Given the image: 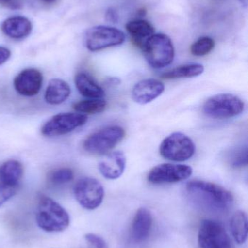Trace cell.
I'll return each mask as SVG.
<instances>
[{
	"mask_svg": "<svg viewBox=\"0 0 248 248\" xmlns=\"http://www.w3.org/2000/svg\"><path fill=\"white\" fill-rule=\"evenodd\" d=\"M71 88L64 80L53 78L49 81L45 93V100L48 104L58 106L69 97Z\"/></svg>",
	"mask_w": 248,
	"mask_h": 248,
	"instance_id": "17",
	"label": "cell"
},
{
	"mask_svg": "<svg viewBox=\"0 0 248 248\" xmlns=\"http://www.w3.org/2000/svg\"><path fill=\"white\" fill-rule=\"evenodd\" d=\"M42 1L45 3H48V4H50V3L55 2L56 0H42Z\"/></svg>",
	"mask_w": 248,
	"mask_h": 248,
	"instance_id": "32",
	"label": "cell"
},
{
	"mask_svg": "<svg viewBox=\"0 0 248 248\" xmlns=\"http://www.w3.org/2000/svg\"><path fill=\"white\" fill-rule=\"evenodd\" d=\"M106 106L107 103L103 99H89L76 103L73 107L76 111L87 116L104 111Z\"/></svg>",
	"mask_w": 248,
	"mask_h": 248,
	"instance_id": "23",
	"label": "cell"
},
{
	"mask_svg": "<svg viewBox=\"0 0 248 248\" xmlns=\"http://www.w3.org/2000/svg\"><path fill=\"white\" fill-rule=\"evenodd\" d=\"M160 153L167 160L185 161L195 155V143L192 139L183 133H173L166 137L160 144Z\"/></svg>",
	"mask_w": 248,
	"mask_h": 248,
	"instance_id": "6",
	"label": "cell"
},
{
	"mask_svg": "<svg viewBox=\"0 0 248 248\" xmlns=\"http://www.w3.org/2000/svg\"><path fill=\"white\" fill-rule=\"evenodd\" d=\"M199 248H231V240L222 224L213 220L201 223L198 232Z\"/></svg>",
	"mask_w": 248,
	"mask_h": 248,
	"instance_id": "10",
	"label": "cell"
},
{
	"mask_svg": "<svg viewBox=\"0 0 248 248\" xmlns=\"http://www.w3.org/2000/svg\"><path fill=\"white\" fill-rule=\"evenodd\" d=\"M229 161L233 168L244 167L248 164V147H242L231 152L229 157Z\"/></svg>",
	"mask_w": 248,
	"mask_h": 248,
	"instance_id": "26",
	"label": "cell"
},
{
	"mask_svg": "<svg viewBox=\"0 0 248 248\" xmlns=\"http://www.w3.org/2000/svg\"><path fill=\"white\" fill-rule=\"evenodd\" d=\"M105 18H106V21L109 22V23H116L119 19V16H118L117 12L115 9L110 7L106 10Z\"/></svg>",
	"mask_w": 248,
	"mask_h": 248,
	"instance_id": "30",
	"label": "cell"
},
{
	"mask_svg": "<svg viewBox=\"0 0 248 248\" xmlns=\"http://www.w3.org/2000/svg\"><path fill=\"white\" fill-rule=\"evenodd\" d=\"M0 6L10 10H20L23 7V0H0Z\"/></svg>",
	"mask_w": 248,
	"mask_h": 248,
	"instance_id": "29",
	"label": "cell"
},
{
	"mask_svg": "<svg viewBox=\"0 0 248 248\" xmlns=\"http://www.w3.org/2000/svg\"><path fill=\"white\" fill-rule=\"evenodd\" d=\"M245 103L240 97L231 94H219L208 99L203 106V112L208 117L225 119L241 114Z\"/></svg>",
	"mask_w": 248,
	"mask_h": 248,
	"instance_id": "5",
	"label": "cell"
},
{
	"mask_svg": "<svg viewBox=\"0 0 248 248\" xmlns=\"http://www.w3.org/2000/svg\"><path fill=\"white\" fill-rule=\"evenodd\" d=\"M23 175V165L16 160H9L0 166V180L19 186Z\"/></svg>",
	"mask_w": 248,
	"mask_h": 248,
	"instance_id": "20",
	"label": "cell"
},
{
	"mask_svg": "<svg viewBox=\"0 0 248 248\" xmlns=\"http://www.w3.org/2000/svg\"><path fill=\"white\" fill-rule=\"evenodd\" d=\"M11 56L10 49L4 46H0V66L5 63Z\"/></svg>",
	"mask_w": 248,
	"mask_h": 248,
	"instance_id": "31",
	"label": "cell"
},
{
	"mask_svg": "<svg viewBox=\"0 0 248 248\" xmlns=\"http://www.w3.org/2000/svg\"><path fill=\"white\" fill-rule=\"evenodd\" d=\"M32 22L24 16H13L1 23V30L4 34L13 39H23L32 33Z\"/></svg>",
	"mask_w": 248,
	"mask_h": 248,
	"instance_id": "15",
	"label": "cell"
},
{
	"mask_svg": "<svg viewBox=\"0 0 248 248\" xmlns=\"http://www.w3.org/2000/svg\"><path fill=\"white\" fill-rule=\"evenodd\" d=\"M74 195L83 208L93 211L101 205L104 198V189L97 179L83 177L76 182Z\"/></svg>",
	"mask_w": 248,
	"mask_h": 248,
	"instance_id": "8",
	"label": "cell"
},
{
	"mask_svg": "<svg viewBox=\"0 0 248 248\" xmlns=\"http://www.w3.org/2000/svg\"><path fill=\"white\" fill-rule=\"evenodd\" d=\"M165 85L155 78H147L137 83L132 90V98L140 105H147L160 97Z\"/></svg>",
	"mask_w": 248,
	"mask_h": 248,
	"instance_id": "13",
	"label": "cell"
},
{
	"mask_svg": "<svg viewBox=\"0 0 248 248\" xmlns=\"http://www.w3.org/2000/svg\"><path fill=\"white\" fill-rule=\"evenodd\" d=\"M84 238L94 248H108L107 243L100 236L89 233L84 236Z\"/></svg>",
	"mask_w": 248,
	"mask_h": 248,
	"instance_id": "28",
	"label": "cell"
},
{
	"mask_svg": "<svg viewBox=\"0 0 248 248\" xmlns=\"http://www.w3.org/2000/svg\"><path fill=\"white\" fill-rule=\"evenodd\" d=\"M215 46V42L209 36H202L191 46V53L195 56L202 57L209 54Z\"/></svg>",
	"mask_w": 248,
	"mask_h": 248,
	"instance_id": "24",
	"label": "cell"
},
{
	"mask_svg": "<svg viewBox=\"0 0 248 248\" xmlns=\"http://www.w3.org/2000/svg\"><path fill=\"white\" fill-rule=\"evenodd\" d=\"M43 76L39 70L27 68L19 73L14 79L16 91L24 97L36 95L42 88Z\"/></svg>",
	"mask_w": 248,
	"mask_h": 248,
	"instance_id": "12",
	"label": "cell"
},
{
	"mask_svg": "<svg viewBox=\"0 0 248 248\" xmlns=\"http://www.w3.org/2000/svg\"><path fill=\"white\" fill-rule=\"evenodd\" d=\"M18 187L0 180V207L16 195Z\"/></svg>",
	"mask_w": 248,
	"mask_h": 248,
	"instance_id": "27",
	"label": "cell"
},
{
	"mask_svg": "<svg viewBox=\"0 0 248 248\" xmlns=\"http://www.w3.org/2000/svg\"><path fill=\"white\" fill-rule=\"evenodd\" d=\"M153 218L151 213L145 208L138 210L134 217L131 228V237L135 243H141L145 241L151 232Z\"/></svg>",
	"mask_w": 248,
	"mask_h": 248,
	"instance_id": "16",
	"label": "cell"
},
{
	"mask_svg": "<svg viewBox=\"0 0 248 248\" xmlns=\"http://www.w3.org/2000/svg\"><path fill=\"white\" fill-rule=\"evenodd\" d=\"M193 173L191 166L173 163H163L153 168L148 175V181L154 185L171 184L189 179Z\"/></svg>",
	"mask_w": 248,
	"mask_h": 248,
	"instance_id": "11",
	"label": "cell"
},
{
	"mask_svg": "<svg viewBox=\"0 0 248 248\" xmlns=\"http://www.w3.org/2000/svg\"><path fill=\"white\" fill-rule=\"evenodd\" d=\"M230 230L236 243L244 244L248 239V217L243 211L234 213L230 220Z\"/></svg>",
	"mask_w": 248,
	"mask_h": 248,
	"instance_id": "21",
	"label": "cell"
},
{
	"mask_svg": "<svg viewBox=\"0 0 248 248\" xmlns=\"http://www.w3.org/2000/svg\"><path fill=\"white\" fill-rule=\"evenodd\" d=\"M125 40L124 32L112 26H94L87 30L85 34V46L90 52L118 46Z\"/></svg>",
	"mask_w": 248,
	"mask_h": 248,
	"instance_id": "7",
	"label": "cell"
},
{
	"mask_svg": "<svg viewBox=\"0 0 248 248\" xmlns=\"http://www.w3.org/2000/svg\"><path fill=\"white\" fill-rule=\"evenodd\" d=\"M125 28L134 42L141 47L146 39L154 33V26L149 22L142 19L128 22Z\"/></svg>",
	"mask_w": 248,
	"mask_h": 248,
	"instance_id": "19",
	"label": "cell"
},
{
	"mask_svg": "<svg viewBox=\"0 0 248 248\" xmlns=\"http://www.w3.org/2000/svg\"><path fill=\"white\" fill-rule=\"evenodd\" d=\"M126 166V157L122 152L115 151L106 156L99 163V169L103 177L107 179H118L123 174Z\"/></svg>",
	"mask_w": 248,
	"mask_h": 248,
	"instance_id": "14",
	"label": "cell"
},
{
	"mask_svg": "<svg viewBox=\"0 0 248 248\" xmlns=\"http://www.w3.org/2000/svg\"><path fill=\"white\" fill-rule=\"evenodd\" d=\"M204 66L201 64L192 63L176 67L162 75L165 79H177L182 78H192L200 76L204 72Z\"/></svg>",
	"mask_w": 248,
	"mask_h": 248,
	"instance_id": "22",
	"label": "cell"
},
{
	"mask_svg": "<svg viewBox=\"0 0 248 248\" xmlns=\"http://www.w3.org/2000/svg\"><path fill=\"white\" fill-rule=\"evenodd\" d=\"M35 218L38 227L48 232L64 231L70 224L67 211L59 203L47 196L39 198Z\"/></svg>",
	"mask_w": 248,
	"mask_h": 248,
	"instance_id": "2",
	"label": "cell"
},
{
	"mask_svg": "<svg viewBox=\"0 0 248 248\" xmlns=\"http://www.w3.org/2000/svg\"><path fill=\"white\" fill-rule=\"evenodd\" d=\"M79 93L89 99H100L105 96L104 90L86 73H78L74 78Z\"/></svg>",
	"mask_w": 248,
	"mask_h": 248,
	"instance_id": "18",
	"label": "cell"
},
{
	"mask_svg": "<svg viewBox=\"0 0 248 248\" xmlns=\"http://www.w3.org/2000/svg\"><path fill=\"white\" fill-rule=\"evenodd\" d=\"M186 191L194 202L213 211H226L234 202L230 191L211 182L191 181L186 185Z\"/></svg>",
	"mask_w": 248,
	"mask_h": 248,
	"instance_id": "1",
	"label": "cell"
},
{
	"mask_svg": "<svg viewBox=\"0 0 248 248\" xmlns=\"http://www.w3.org/2000/svg\"><path fill=\"white\" fill-rule=\"evenodd\" d=\"M74 179V172L68 168H61L51 172L49 180L54 185H61L68 183Z\"/></svg>",
	"mask_w": 248,
	"mask_h": 248,
	"instance_id": "25",
	"label": "cell"
},
{
	"mask_svg": "<svg viewBox=\"0 0 248 248\" xmlns=\"http://www.w3.org/2000/svg\"><path fill=\"white\" fill-rule=\"evenodd\" d=\"M87 122V116L80 113H59L44 124L41 132L45 137L65 135L83 126Z\"/></svg>",
	"mask_w": 248,
	"mask_h": 248,
	"instance_id": "9",
	"label": "cell"
},
{
	"mask_svg": "<svg viewBox=\"0 0 248 248\" xmlns=\"http://www.w3.org/2000/svg\"><path fill=\"white\" fill-rule=\"evenodd\" d=\"M125 136V130L119 125L105 127L89 135L83 143V147L91 154H106L121 142Z\"/></svg>",
	"mask_w": 248,
	"mask_h": 248,
	"instance_id": "4",
	"label": "cell"
},
{
	"mask_svg": "<svg viewBox=\"0 0 248 248\" xmlns=\"http://www.w3.org/2000/svg\"><path fill=\"white\" fill-rule=\"evenodd\" d=\"M148 63L156 69L165 68L173 62L175 49L171 39L164 33H154L141 46Z\"/></svg>",
	"mask_w": 248,
	"mask_h": 248,
	"instance_id": "3",
	"label": "cell"
}]
</instances>
